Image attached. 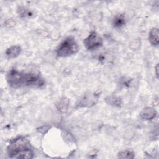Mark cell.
Here are the masks:
<instances>
[{"label":"cell","instance_id":"cell-1","mask_svg":"<svg viewBox=\"0 0 159 159\" xmlns=\"http://www.w3.org/2000/svg\"><path fill=\"white\" fill-rule=\"evenodd\" d=\"M6 78L9 86L15 88L24 86L40 87L44 84V80L39 74L19 71L16 69L9 71Z\"/></svg>","mask_w":159,"mask_h":159},{"label":"cell","instance_id":"cell-2","mask_svg":"<svg viewBox=\"0 0 159 159\" xmlns=\"http://www.w3.org/2000/svg\"><path fill=\"white\" fill-rule=\"evenodd\" d=\"M78 50L79 47L75 39L68 37L60 43L56 52L59 57H66L76 54Z\"/></svg>","mask_w":159,"mask_h":159},{"label":"cell","instance_id":"cell-3","mask_svg":"<svg viewBox=\"0 0 159 159\" xmlns=\"http://www.w3.org/2000/svg\"><path fill=\"white\" fill-rule=\"evenodd\" d=\"M28 142H20L14 145L9 150L10 157L22 159L32 158L34 153L28 147Z\"/></svg>","mask_w":159,"mask_h":159},{"label":"cell","instance_id":"cell-4","mask_svg":"<svg viewBox=\"0 0 159 159\" xmlns=\"http://www.w3.org/2000/svg\"><path fill=\"white\" fill-rule=\"evenodd\" d=\"M83 44L86 49L93 50L102 45L103 40L96 32L92 31L89 33L88 36L83 40Z\"/></svg>","mask_w":159,"mask_h":159},{"label":"cell","instance_id":"cell-5","mask_svg":"<svg viewBox=\"0 0 159 159\" xmlns=\"http://www.w3.org/2000/svg\"><path fill=\"white\" fill-rule=\"evenodd\" d=\"M100 96L99 93H88L84 94L77 102L76 107H91L94 106L98 101Z\"/></svg>","mask_w":159,"mask_h":159},{"label":"cell","instance_id":"cell-6","mask_svg":"<svg viewBox=\"0 0 159 159\" xmlns=\"http://www.w3.org/2000/svg\"><path fill=\"white\" fill-rule=\"evenodd\" d=\"M21 52V47L19 45H13L6 49L5 55L7 58L12 59L17 57Z\"/></svg>","mask_w":159,"mask_h":159},{"label":"cell","instance_id":"cell-7","mask_svg":"<svg viewBox=\"0 0 159 159\" xmlns=\"http://www.w3.org/2000/svg\"><path fill=\"white\" fill-rule=\"evenodd\" d=\"M156 114L157 112L153 107H147L142 110L140 115L142 119L147 120H152L156 116Z\"/></svg>","mask_w":159,"mask_h":159},{"label":"cell","instance_id":"cell-8","mask_svg":"<svg viewBox=\"0 0 159 159\" xmlns=\"http://www.w3.org/2000/svg\"><path fill=\"white\" fill-rule=\"evenodd\" d=\"M148 40L151 45L158 46L159 44V30L157 27L152 28L148 35Z\"/></svg>","mask_w":159,"mask_h":159},{"label":"cell","instance_id":"cell-9","mask_svg":"<svg viewBox=\"0 0 159 159\" xmlns=\"http://www.w3.org/2000/svg\"><path fill=\"white\" fill-rule=\"evenodd\" d=\"M56 107L57 109L61 112H66L68 110L69 105V99L66 97H63L60 98L56 102Z\"/></svg>","mask_w":159,"mask_h":159},{"label":"cell","instance_id":"cell-10","mask_svg":"<svg viewBox=\"0 0 159 159\" xmlns=\"http://www.w3.org/2000/svg\"><path fill=\"white\" fill-rule=\"evenodd\" d=\"M17 13L19 17L22 18H30L34 16V12L32 11L24 6H20L18 8Z\"/></svg>","mask_w":159,"mask_h":159},{"label":"cell","instance_id":"cell-11","mask_svg":"<svg viewBox=\"0 0 159 159\" xmlns=\"http://www.w3.org/2000/svg\"><path fill=\"white\" fill-rule=\"evenodd\" d=\"M125 24V16L123 14H119L115 16L112 20V25L114 27L120 28Z\"/></svg>","mask_w":159,"mask_h":159},{"label":"cell","instance_id":"cell-12","mask_svg":"<svg viewBox=\"0 0 159 159\" xmlns=\"http://www.w3.org/2000/svg\"><path fill=\"white\" fill-rule=\"evenodd\" d=\"M106 102L114 106L120 107L122 106V99L116 96H108L106 99Z\"/></svg>","mask_w":159,"mask_h":159},{"label":"cell","instance_id":"cell-13","mask_svg":"<svg viewBox=\"0 0 159 159\" xmlns=\"http://www.w3.org/2000/svg\"><path fill=\"white\" fill-rule=\"evenodd\" d=\"M118 157L121 159H130L134 157V153L132 151L125 150L119 153Z\"/></svg>","mask_w":159,"mask_h":159},{"label":"cell","instance_id":"cell-14","mask_svg":"<svg viewBox=\"0 0 159 159\" xmlns=\"http://www.w3.org/2000/svg\"><path fill=\"white\" fill-rule=\"evenodd\" d=\"M15 25V22L12 19H8L5 22V25L7 27H13Z\"/></svg>","mask_w":159,"mask_h":159},{"label":"cell","instance_id":"cell-15","mask_svg":"<svg viewBox=\"0 0 159 159\" xmlns=\"http://www.w3.org/2000/svg\"><path fill=\"white\" fill-rule=\"evenodd\" d=\"M158 64H157V65L155 66V74H156V76H157V78H158Z\"/></svg>","mask_w":159,"mask_h":159}]
</instances>
